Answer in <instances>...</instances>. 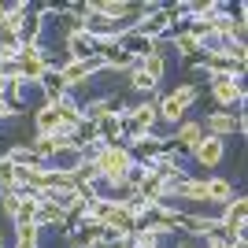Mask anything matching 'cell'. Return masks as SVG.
<instances>
[{"label":"cell","instance_id":"1","mask_svg":"<svg viewBox=\"0 0 248 248\" xmlns=\"http://www.w3.org/2000/svg\"><path fill=\"white\" fill-rule=\"evenodd\" d=\"M200 82H178L174 89H167V93L155 96V111H159V123L170 126L174 130L182 119H189V108L200 100Z\"/></svg>","mask_w":248,"mask_h":248},{"label":"cell","instance_id":"2","mask_svg":"<svg viewBox=\"0 0 248 248\" xmlns=\"http://www.w3.org/2000/svg\"><path fill=\"white\" fill-rule=\"evenodd\" d=\"M93 163H96V174H100V186L111 189V186H119V182H126L130 167H134V155H130L126 145H104Z\"/></svg>","mask_w":248,"mask_h":248},{"label":"cell","instance_id":"3","mask_svg":"<svg viewBox=\"0 0 248 248\" xmlns=\"http://www.w3.org/2000/svg\"><path fill=\"white\" fill-rule=\"evenodd\" d=\"M207 96L215 100L218 111H241V108L248 104L245 82L230 78V74H222V78H211V82H207Z\"/></svg>","mask_w":248,"mask_h":248},{"label":"cell","instance_id":"4","mask_svg":"<svg viewBox=\"0 0 248 248\" xmlns=\"http://www.w3.org/2000/svg\"><path fill=\"white\" fill-rule=\"evenodd\" d=\"M134 30L141 33V37H148V41L170 37V33H174V11H170V4H159V0H155L152 11H145V15L137 19Z\"/></svg>","mask_w":248,"mask_h":248},{"label":"cell","instance_id":"5","mask_svg":"<svg viewBox=\"0 0 248 248\" xmlns=\"http://www.w3.org/2000/svg\"><path fill=\"white\" fill-rule=\"evenodd\" d=\"M218 233H226L230 241L233 237H245V222H248V197L237 193V197L230 200V204L218 207Z\"/></svg>","mask_w":248,"mask_h":248},{"label":"cell","instance_id":"6","mask_svg":"<svg viewBox=\"0 0 248 248\" xmlns=\"http://www.w3.org/2000/svg\"><path fill=\"white\" fill-rule=\"evenodd\" d=\"M178 230H182L186 237H193V241H207L211 233H218V218L207 215V211H182Z\"/></svg>","mask_w":248,"mask_h":248},{"label":"cell","instance_id":"7","mask_svg":"<svg viewBox=\"0 0 248 248\" xmlns=\"http://www.w3.org/2000/svg\"><path fill=\"white\" fill-rule=\"evenodd\" d=\"M200 126H204V134H207V137L226 141V137L237 134V111H218V108H211V111L200 119Z\"/></svg>","mask_w":248,"mask_h":248},{"label":"cell","instance_id":"8","mask_svg":"<svg viewBox=\"0 0 248 248\" xmlns=\"http://www.w3.org/2000/svg\"><path fill=\"white\" fill-rule=\"evenodd\" d=\"M189 155H193V163H197L200 170H215V167L226 159V141H218V137H207V134H204V141H200Z\"/></svg>","mask_w":248,"mask_h":248},{"label":"cell","instance_id":"9","mask_svg":"<svg viewBox=\"0 0 248 248\" xmlns=\"http://www.w3.org/2000/svg\"><path fill=\"white\" fill-rule=\"evenodd\" d=\"M167 141H170V148H178V152H193V148L204 141V126H200V119H182Z\"/></svg>","mask_w":248,"mask_h":248},{"label":"cell","instance_id":"10","mask_svg":"<svg viewBox=\"0 0 248 248\" xmlns=\"http://www.w3.org/2000/svg\"><path fill=\"white\" fill-rule=\"evenodd\" d=\"M93 52H96V41L85 30L67 33V37H63V60H89Z\"/></svg>","mask_w":248,"mask_h":248},{"label":"cell","instance_id":"11","mask_svg":"<svg viewBox=\"0 0 248 248\" xmlns=\"http://www.w3.org/2000/svg\"><path fill=\"white\" fill-rule=\"evenodd\" d=\"M126 85H130L141 100H155V96H159V85L141 71V63H130V67H126Z\"/></svg>","mask_w":248,"mask_h":248},{"label":"cell","instance_id":"12","mask_svg":"<svg viewBox=\"0 0 248 248\" xmlns=\"http://www.w3.org/2000/svg\"><path fill=\"white\" fill-rule=\"evenodd\" d=\"M45 167L60 170V174H74V170L82 167V145L74 141V145H67V148H56V152H52V159H48Z\"/></svg>","mask_w":248,"mask_h":248},{"label":"cell","instance_id":"13","mask_svg":"<svg viewBox=\"0 0 248 248\" xmlns=\"http://www.w3.org/2000/svg\"><path fill=\"white\" fill-rule=\"evenodd\" d=\"M167 41H174V56H178V60H197V56H200V37H197V33H193V30H189V26H182V30H174V33H170V37H167Z\"/></svg>","mask_w":248,"mask_h":248},{"label":"cell","instance_id":"14","mask_svg":"<svg viewBox=\"0 0 248 248\" xmlns=\"http://www.w3.org/2000/svg\"><path fill=\"white\" fill-rule=\"evenodd\" d=\"M60 108L56 104H41L37 111H33V134L37 137H52L56 130H60Z\"/></svg>","mask_w":248,"mask_h":248},{"label":"cell","instance_id":"15","mask_svg":"<svg viewBox=\"0 0 248 248\" xmlns=\"http://www.w3.org/2000/svg\"><path fill=\"white\" fill-rule=\"evenodd\" d=\"M233 197H237V189H233L230 178H207V204L222 207V204H230Z\"/></svg>","mask_w":248,"mask_h":248},{"label":"cell","instance_id":"16","mask_svg":"<svg viewBox=\"0 0 248 248\" xmlns=\"http://www.w3.org/2000/svg\"><path fill=\"white\" fill-rule=\"evenodd\" d=\"M19 207H22V193L19 189H0V215H4V222H15Z\"/></svg>","mask_w":248,"mask_h":248},{"label":"cell","instance_id":"17","mask_svg":"<svg viewBox=\"0 0 248 248\" xmlns=\"http://www.w3.org/2000/svg\"><path fill=\"white\" fill-rule=\"evenodd\" d=\"M0 189H19V170L4 152H0Z\"/></svg>","mask_w":248,"mask_h":248},{"label":"cell","instance_id":"18","mask_svg":"<svg viewBox=\"0 0 248 248\" xmlns=\"http://www.w3.org/2000/svg\"><path fill=\"white\" fill-rule=\"evenodd\" d=\"M19 115H22L19 108H11V104L4 100V96H0V123H4V119H19Z\"/></svg>","mask_w":248,"mask_h":248},{"label":"cell","instance_id":"19","mask_svg":"<svg viewBox=\"0 0 248 248\" xmlns=\"http://www.w3.org/2000/svg\"><path fill=\"white\" fill-rule=\"evenodd\" d=\"M204 248H230V237L226 233H211V237L204 241Z\"/></svg>","mask_w":248,"mask_h":248},{"label":"cell","instance_id":"20","mask_svg":"<svg viewBox=\"0 0 248 248\" xmlns=\"http://www.w3.org/2000/svg\"><path fill=\"white\" fill-rule=\"evenodd\" d=\"M174 248H200V241H193V237H182V241H174Z\"/></svg>","mask_w":248,"mask_h":248},{"label":"cell","instance_id":"21","mask_svg":"<svg viewBox=\"0 0 248 248\" xmlns=\"http://www.w3.org/2000/svg\"><path fill=\"white\" fill-rule=\"evenodd\" d=\"M152 248H163V245H152Z\"/></svg>","mask_w":248,"mask_h":248}]
</instances>
